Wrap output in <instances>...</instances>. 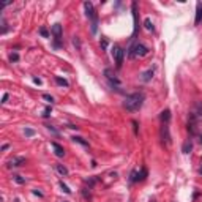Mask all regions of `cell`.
<instances>
[{
	"mask_svg": "<svg viewBox=\"0 0 202 202\" xmlns=\"http://www.w3.org/2000/svg\"><path fill=\"white\" fill-rule=\"evenodd\" d=\"M96 180H98V178H87V180H85V183H87V185H89V186H93L95 185V183H96Z\"/></svg>",
	"mask_w": 202,
	"mask_h": 202,
	"instance_id": "cell-25",
	"label": "cell"
},
{
	"mask_svg": "<svg viewBox=\"0 0 202 202\" xmlns=\"http://www.w3.org/2000/svg\"><path fill=\"white\" fill-rule=\"evenodd\" d=\"M58 185H60V188H62V191H63V193H66V194H70V193H71V190H70V188H68L63 182H60Z\"/></svg>",
	"mask_w": 202,
	"mask_h": 202,
	"instance_id": "cell-22",
	"label": "cell"
},
{
	"mask_svg": "<svg viewBox=\"0 0 202 202\" xmlns=\"http://www.w3.org/2000/svg\"><path fill=\"white\" fill-rule=\"evenodd\" d=\"M24 134L27 137H32V136H35V130H32V128H25L24 130Z\"/></svg>",
	"mask_w": 202,
	"mask_h": 202,
	"instance_id": "cell-21",
	"label": "cell"
},
{
	"mask_svg": "<svg viewBox=\"0 0 202 202\" xmlns=\"http://www.w3.org/2000/svg\"><path fill=\"white\" fill-rule=\"evenodd\" d=\"M161 139L163 142L166 145H171V133H169V126H167V123H163V126H161Z\"/></svg>",
	"mask_w": 202,
	"mask_h": 202,
	"instance_id": "cell-8",
	"label": "cell"
},
{
	"mask_svg": "<svg viewBox=\"0 0 202 202\" xmlns=\"http://www.w3.org/2000/svg\"><path fill=\"white\" fill-rule=\"evenodd\" d=\"M10 60L11 62H17V60H19V54H17V52H11L10 54Z\"/></svg>",
	"mask_w": 202,
	"mask_h": 202,
	"instance_id": "cell-23",
	"label": "cell"
},
{
	"mask_svg": "<svg viewBox=\"0 0 202 202\" xmlns=\"http://www.w3.org/2000/svg\"><path fill=\"white\" fill-rule=\"evenodd\" d=\"M147 169L145 167H141V171H136V182H142L147 178Z\"/></svg>",
	"mask_w": 202,
	"mask_h": 202,
	"instance_id": "cell-11",
	"label": "cell"
},
{
	"mask_svg": "<svg viewBox=\"0 0 202 202\" xmlns=\"http://www.w3.org/2000/svg\"><path fill=\"white\" fill-rule=\"evenodd\" d=\"M84 8H85V14L87 17H90L92 21H96L98 17L95 14V10H93V3L92 2H84Z\"/></svg>",
	"mask_w": 202,
	"mask_h": 202,
	"instance_id": "cell-9",
	"label": "cell"
},
{
	"mask_svg": "<svg viewBox=\"0 0 202 202\" xmlns=\"http://www.w3.org/2000/svg\"><path fill=\"white\" fill-rule=\"evenodd\" d=\"M33 82H35V84H41V79H40V77H33Z\"/></svg>",
	"mask_w": 202,
	"mask_h": 202,
	"instance_id": "cell-31",
	"label": "cell"
},
{
	"mask_svg": "<svg viewBox=\"0 0 202 202\" xmlns=\"http://www.w3.org/2000/svg\"><path fill=\"white\" fill-rule=\"evenodd\" d=\"M33 194H35V196H40V197H41V196H43V193H40L38 190H33Z\"/></svg>",
	"mask_w": 202,
	"mask_h": 202,
	"instance_id": "cell-32",
	"label": "cell"
},
{
	"mask_svg": "<svg viewBox=\"0 0 202 202\" xmlns=\"http://www.w3.org/2000/svg\"><path fill=\"white\" fill-rule=\"evenodd\" d=\"M144 101H145V95L142 93V92H136V93H131L125 98V101H123V107H125L126 111H130V112L139 111V109L142 107V104H144Z\"/></svg>",
	"mask_w": 202,
	"mask_h": 202,
	"instance_id": "cell-1",
	"label": "cell"
},
{
	"mask_svg": "<svg viewBox=\"0 0 202 202\" xmlns=\"http://www.w3.org/2000/svg\"><path fill=\"white\" fill-rule=\"evenodd\" d=\"M43 98H44L46 101H49V103H50V104H52V103H54V98H52V96H50V95H48V93H44V95H43Z\"/></svg>",
	"mask_w": 202,
	"mask_h": 202,
	"instance_id": "cell-27",
	"label": "cell"
},
{
	"mask_svg": "<svg viewBox=\"0 0 202 202\" xmlns=\"http://www.w3.org/2000/svg\"><path fill=\"white\" fill-rule=\"evenodd\" d=\"M8 96H10L8 93H5V95H3V98H2V103H6V101H8Z\"/></svg>",
	"mask_w": 202,
	"mask_h": 202,
	"instance_id": "cell-29",
	"label": "cell"
},
{
	"mask_svg": "<svg viewBox=\"0 0 202 202\" xmlns=\"http://www.w3.org/2000/svg\"><path fill=\"white\" fill-rule=\"evenodd\" d=\"M159 120L163 123H169V120H171V111H169V109H164V111L159 114Z\"/></svg>",
	"mask_w": 202,
	"mask_h": 202,
	"instance_id": "cell-12",
	"label": "cell"
},
{
	"mask_svg": "<svg viewBox=\"0 0 202 202\" xmlns=\"http://www.w3.org/2000/svg\"><path fill=\"white\" fill-rule=\"evenodd\" d=\"M73 43H74V46H77V48H81V43H79V38H77V36H74Z\"/></svg>",
	"mask_w": 202,
	"mask_h": 202,
	"instance_id": "cell-28",
	"label": "cell"
},
{
	"mask_svg": "<svg viewBox=\"0 0 202 202\" xmlns=\"http://www.w3.org/2000/svg\"><path fill=\"white\" fill-rule=\"evenodd\" d=\"M201 21H202V3L197 2V5H196V19H194V22H196V24H199Z\"/></svg>",
	"mask_w": 202,
	"mask_h": 202,
	"instance_id": "cell-13",
	"label": "cell"
},
{
	"mask_svg": "<svg viewBox=\"0 0 202 202\" xmlns=\"http://www.w3.org/2000/svg\"><path fill=\"white\" fill-rule=\"evenodd\" d=\"M144 25H145L147 30H153V22L150 21V17H147V19L144 21Z\"/></svg>",
	"mask_w": 202,
	"mask_h": 202,
	"instance_id": "cell-20",
	"label": "cell"
},
{
	"mask_svg": "<svg viewBox=\"0 0 202 202\" xmlns=\"http://www.w3.org/2000/svg\"><path fill=\"white\" fill-rule=\"evenodd\" d=\"M111 52H112L114 60H115L117 68H120V66H122V63H123V57H125V50H123V49L120 48V46H114Z\"/></svg>",
	"mask_w": 202,
	"mask_h": 202,
	"instance_id": "cell-4",
	"label": "cell"
},
{
	"mask_svg": "<svg viewBox=\"0 0 202 202\" xmlns=\"http://www.w3.org/2000/svg\"><path fill=\"white\" fill-rule=\"evenodd\" d=\"M201 120H202V104L201 103H196L194 107H193L191 112H190V123L197 125Z\"/></svg>",
	"mask_w": 202,
	"mask_h": 202,
	"instance_id": "cell-3",
	"label": "cell"
},
{
	"mask_svg": "<svg viewBox=\"0 0 202 202\" xmlns=\"http://www.w3.org/2000/svg\"><path fill=\"white\" fill-rule=\"evenodd\" d=\"M104 76H106V79L111 82L112 85H120L122 84V81L115 76V73H114L111 68H106V70H104Z\"/></svg>",
	"mask_w": 202,
	"mask_h": 202,
	"instance_id": "cell-6",
	"label": "cell"
},
{
	"mask_svg": "<svg viewBox=\"0 0 202 202\" xmlns=\"http://www.w3.org/2000/svg\"><path fill=\"white\" fill-rule=\"evenodd\" d=\"M25 164V158L24 157H13L11 159L6 161V166L8 167H19V166H24Z\"/></svg>",
	"mask_w": 202,
	"mask_h": 202,
	"instance_id": "cell-7",
	"label": "cell"
},
{
	"mask_svg": "<svg viewBox=\"0 0 202 202\" xmlns=\"http://www.w3.org/2000/svg\"><path fill=\"white\" fill-rule=\"evenodd\" d=\"M199 174H201V175H202V166L199 167Z\"/></svg>",
	"mask_w": 202,
	"mask_h": 202,
	"instance_id": "cell-35",
	"label": "cell"
},
{
	"mask_svg": "<svg viewBox=\"0 0 202 202\" xmlns=\"http://www.w3.org/2000/svg\"><path fill=\"white\" fill-rule=\"evenodd\" d=\"M191 150H193V144L190 141H186L185 144H183V147H182V152H183V153H190Z\"/></svg>",
	"mask_w": 202,
	"mask_h": 202,
	"instance_id": "cell-15",
	"label": "cell"
},
{
	"mask_svg": "<svg viewBox=\"0 0 202 202\" xmlns=\"http://www.w3.org/2000/svg\"><path fill=\"white\" fill-rule=\"evenodd\" d=\"M152 77H153V70H152V68H150V70H147V71H144V73H142L141 79L144 81V82H149V81L152 79Z\"/></svg>",
	"mask_w": 202,
	"mask_h": 202,
	"instance_id": "cell-14",
	"label": "cell"
},
{
	"mask_svg": "<svg viewBox=\"0 0 202 202\" xmlns=\"http://www.w3.org/2000/svg\"><path fill=\"white\" fill-rule=\"evenodd\" d=\"M101 46H103V49H106V48H107V41L103 40V41H101Z\"/></svg>",
	"mask_w": 202,
	"mask_h": 202,
	"instance_id": "cell-30",
	"label": "cell"
},
{
	"mask_svg": "<svg viewBox=\"0 0 202 202\" xmlns=\"http://www.w3.org/2000/svg\"><path fill=\"white\" fill-rule=\"evenodd\" d=\"M133 126H134V134H137V122H133Z\"/></svg>",
	"mask_w": 202,
	"mask_h": 202,
	"instance_id": "cell-33",
	"label": "cell"
},
{
	"mask_svg": "<svg viewBox=\"0 0 202 202\" xmlns=\"http://www.w3.org/2000/svg\"><path fill=\"white\" fill-rule=\"evenodd\" d=\"M199 142H201V144H202V136H199Z\"/></svg>",
	"mask_w": 202,
	"mask_h": 202,
	"instance_id": "cell-36",
	"label": "cell"
},
{
	"mask_svg": "<svg viewBox=\"0 0 202 202\" xmlns=\"http://www.w3.org/2000/svg\"><path fill=\"white\" fill-rule=\"evenodd\" d=\"M40 35H41V36H44V38H48V36H49V32H48V29L41 27V29H40Z\"/></svg>",
	"mask_w": 202,
	"mask_h": 202,
	"instance_id": "cell-24",
	"label": "cell"
},
{
	"mask_svg": "<svg viewBox=\"0 0 202 202\" xmlns=\"http://www.w3.org/2000/svg\"><path fill=\"white\" fill-rule=\"evenodd\" d=\"M56 82L58 85H62V87H68V81L63 79V77H60V76H56Z\"/></svg>",
	"mask_w": 202,
	"mask_h": 202,
	"instance_id": "cell-18",
	"label": "cell"
},
{
	"mask_svg": "<svg viewBox=\"0 0 202 202\" xmlns=\"http://www.w3.org/2000/svg\"><path fill=\"white\" fill-rule=\"evenodd\" d=\"M50 112H52V109H50V106H48L44 109V114H43V117H50Z\"/></svg>",
	"mask_w": 202,
	"mask_h": 202,
	"instance_id": "cell-26",
	"label": "cell"
},
{
	"mask_svg": "<svg viewBox=\"0 0 202 202\" xmlns=\"http://www.w3.org/2000/svg\"><path fill=\"white\" fill-rule=\"evenodd\" d=\"M13 180H14L16 183H19V185H24V183L27 182L24 177H22V175H17V174H16V175H13Z\"/></svg>",
	"mask_w": 202,
	"mask_h": 202,
	"instance_id": "cell-19",
	"label": "cell"
},
{
	"mask_svg": "<svg viewBox=\"0 0 202 202\" xmlns=\"http://www.w3.org/2000/svg\"><path fill=\"white\" fill-rule=\"evenodd\" d=\"M52 149H54V153H56V157H58V158H63L65 157V150H63V147L60 145V144H57V142H52Z\"/></svg>",
	"mask_w": 202,
	"mask_h": 202,
	"instance_id": "cell-10",
	"label": "cell"
},
{
	"mask_svg": "<svg viewBox=\"0 0 202 202\" xmlns=\"http://www.w3.org/2000/svg\"><path fill=\"white\" fill-rule=\"evenodd\" d=\"M63 202H70V201H63Z\"/></svg>",
	"mask_w": 202,
	"mask_h": 202,
	"instance_id": "cell-37",
	"label": "cell"
},
{
	"mask_svg": "<svg viewBox=\"0 0 202 202\" xmlns=\"http://www.w3.org/2000/svg\"><path fill=\"white\" fill-rule=\"evenodd\" d=\"M73 139V142H77V144H81V145H84V147H89V142L87 141H84L82 137H79V136H74V137H71Z\"/></svg>",
	"mask_w": 202,
	"mask_h": 202,
	"instance_id": "cell-17",
	"label": "cell"
},
{
	"mask_svg": "<svg viewBox=\"0 0 202 202\" xmlns=\"http://www.w3.org/2000/svg\"><path fill=\"white\" fill-rule=\"evenodd\" d=\"M57 172L60 174V175H63V177L68 175V169L63 166V164H57Z\"/></svg>",
	"mask_w": 202,
	"mask_h": 202,
	"instance_id": "cell-16",
	"label": "cell"
},
{
	"mask_svg": "<svg viewBox=\"0 0 202 202\" xmlns=\"http://www.w3.org/2000/svg\"><path fill=\"white\" fill-rule=\"evenodd\" d=\"M50 33L54 35V40H56V48H58V46H60V40H62V33H63L62 25L60 24H54L52 29H50Z\"/></svg>",
	"mask_w": 202,
	"mask_h": 202,
	"instance_id": "cell-5",
	"label": "cell"
},
{
	"mask_svg": "<svg viewBox=\"0 0 202 202\" xmlns=\"http://www.w3.org/2000/svg\"><path fill=\"white\" fill-rule=\"evenodd\" d=\"M147 54H149V48L141 44V43H137L130 49V54H128V56H130V58H141V57H145Z\"/></svg>",
	"mask_w": 202,
	"mask_h": 202,
	"instance_id": "cell-2",
	"label": "cell"
},
{
	"mask_svg": "<svg viewBox=\"0 0 202 202\" xmlns=\"http://www.w3.org/2000/svg\"><path fill=\"white\" fill-rule=\"evenodd\" d=\"M8 149H10V144H3L2 145V150H8Z\"/></svg>",
	"mask_w": 202,
	"mask_h": 202,
	"instance_id": "cell-34",
	"label": "cell"
}]
</instances>
